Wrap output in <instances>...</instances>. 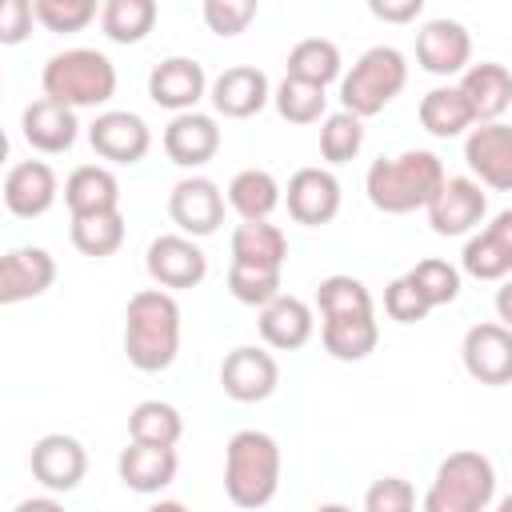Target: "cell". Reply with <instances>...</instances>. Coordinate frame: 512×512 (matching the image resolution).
<instances>
[{
    "instance_id": "obj_1",
    "label": "cell",
    "mask_w": 512,
    "mask_h": 512,
    "mask_svg": "<svg viewBox=\"0 0 512 512\" xmlns=\"http://www.w3.org/2000/svg\"><path fill=\"white\" fill-rule=\"evenodd\" d=\"M444 164L436 152L428 148H408L400 156H380L372 160L368 176H364V192L372 200V208L388 212V216H404L416 208H428L436 200V192L444 188Z\"/></svg>"
},
{
    "instance_id": "obj_2",
    "label": "cell",
    "mask_w": 512,
    "mask_h": 512,
    "mask_svg": "<svg viewBox=\"0 0 512 512\" xmlns=\"http://www.w3.org/2000/svg\"><path fill=\"white\" fill-rule=\"evenodd\" d=\"M124 352L140 372H164L180 352V304L164 288H140L124 308Z\"/></svg>"
},
{
    "instance_id": "obj_3",
    "label": "cell",
    "mask_w": 512,
    "mask_h": 512,
    "mask_svg": "<svg viewBox=\"0 0 512 512\" xmlns=\"http://www.w3.org/2000/svg\"><path fill=\"white\" fill-rule=\"evenodd\" d=\"M224 492L236 508H264L280 492V444L260 428H240L224 448Z\"/></svg>"
},
{
    "instance_id": "obj_4",
    "label": "cell",
    "mask_w": 512,
    "mask_h": 512,
    "mask_svg": "<svg viewBox=\"0 0 512 512\" xmlns=\"http://www.w3.org/2000/svg\"><path fill=\"white\" fill-rule=\"evenodd\" d=\"M40 88L56 104L96 108L116 96V64L96 48H64L44 64Z\"/></svg>"
},
{
    "instance_id": "obj_5",
    "label": "cell",
    "mask_w": 512,
    "mask_h": 512,
    "mask_svg": "<svg viewBox=\"0 0 512 512\" xmlns=\"http://www.w3.org/2000/svg\"><path fill=\"white\" fill-rule=\"evenodd\" d=\"M496 496V468L484 452L460 448L440 460L420 512H484Z\"/></svg>"
},
{
    "instance_id": "obj_6",
    "label": "cell",
    "mask_w": 512,
    "mask_h": 512,
    "mask_svg": "<svg viewBox=\"0 0 512 512\" xmlns=\"http://www.w3.org/2000/svg\"><path fill=\"white\" fill-rule=\"evenodd\" d=\"M404 84H408L404 52L392 44H376L352 64L348 76H340V104H344V112L364 120V116L384 112L404 92Z\"/></svg>"
},
{
    "instance_id": "obj_7",
    "label": "cell",
    "mask_w": 512,
    "mask_h": 512,
    "mask_svg": "<svg viewBox=\"0 0 512 512\" xmlns=\"http://www.w3.org/2000/svg\"><path fill=\"white\" fill-rule=\"evenodd\" d=\"M280 384V364L272 352L256 348V344H240L224 356L220 364V388L236 400V404H256L268 400Z\"/></svg>"
},
{
    "instance_id": "obj_8",
    "label": "cell",
    "mask_w": 512,
    "mask_h": 512,
    "mask_svg": "<svg viewBox=\"0 0 512 512\" xmlns=\"http://www.w3.org/2000/svg\"><path fill=\"white\" fill-rule=\"evenodd\" d=\"M144 268H148V276H152L160 288H196V284L208 276V256L196 248L192 236L168 232V236H156V240L148 244Z\"/></svg>"
},
{
    "instance_id": "obj_9",
    "label": "cell",
    "mask_w": 512,
    "mask_h": 512,
    "mask_svg": "<svg viewBox=\"0 0 512 512\" xmlns=\"http://www.w3.org/2000/svg\"><path fill=\"white\" fill-rule=\"evenodd\" d=\"M464 372L488 388L512 384V328L504 324H472L460 344Z\"/></svg>"
},
{
    "instance_id": "obj_10",
    "label": "cell",
    "mask_w": 512,
    "mask_h": 512,
    "mask_svg": "<svg viewBox=\"0 0 512 512\" xmlns=\"http://www.w3.org/2000/svg\"><path fill=\"white\" fill-rule=\"evenodd\" d=\"M472 60V36L460 20H428L416 32V64L432 76H464Z\"/></svg>"
},
{
    "instance_id": "obj_11",
    "label": "cell",
    "mask_w": 512,
    "mask_h": 512,
    "mask_svg": "<svg viewBox=\"0 0 512 512\" xmlns=\"http://www.w3.org/2000/svg\"><path fill=\"white\" fill-rule=\"evenodd\" d=\"M428 212V224L436 236H468L484 212H488V196L476 180L468 176H448L444 188L436 192V200L424 208Z\"/></svg>"
},
{
    "instance_id": "obj_12",
    "label": "cell",
    "mask_w": 512,
    "mask_h": 512,
    "mask_svg": "<svg viewBox=\"0 0 512 512\" xmlns=\"http://www.w3.org/2000/svg\"><path fill=\"white\" fill-rule=\"evenodd\" d=\"M168 216L184 236H212L224 220V192L208 176H184L168 192Z\"/></svg>"
},
{
    "instance_id": "obj_13",
    "label": "cell",
    "mask_w": 512,
    "mask_h": 512,
    "mask_svg": "<svg viewBox=\"0 0 512 512\" xmlns=\"http://www.w3.org/2000/svg\"><path fill=\"white\" fill-rule=\"evenodd\" d=\"M464 160L472 176L496 192H512V128L492 120L476 124L464 140Z\"/></svg>"
},
{
    "instance_id": "obj_14",
    "label": "cell",
    "mask_w": 512,
    "mask_h": 512,
    "mask_svg": "<svg viewBox=\"0 0 512 512\" xmlns=\"http://www.w3.org/2000/svg\"><path fill=\"white\" fill-rule=\"evenodd\" d=\"M88 144L112 164H140L152 148V132L136 112H100L88 128Z\"/></svg>"
},
{
    "instance_id": "obj_15",
    "label": "cell",
    "mask_w": 512,
    "mask_h": 512,
    "mask_svg": "<svg viewBox=\"0 0 512 512\" xmlns=\"http://www.w3.org/2000/svg\"><path fill=\"white\" fill-rule=\"evenodd\" d=\"M88 472V452L76 436L48 432L32 444V476L48 492H72Z\"/></svg>"
},
{
    "instance_id": "obj_16",
    "label": "cell",
    "mask_w": 512,
    "mask_h": 512,
    "mask_svg": "<svg viewBox=\"0 0 512 512\" xmlns=\"http://www.w3.org/2000/svg\"><path fill=\"white\" fill-rule=\"evenodd\" d=\"M284 200H288V216L296 224H308V228L332 224L340 212V180L328 168H300V172H292Z\"/></svg>"
},
{
    "instance_id": "obj_17",
    "label": "cell",
    "mask_w": 512,
    "mask_h": 512,
    "mask_svg": "<svg viewBox=\"0 0 512 512\" xmlns=\"http://www.w3.org/2000/svg\"><path fill=\"white\" fill-rule=\"evenodd\" d=\"M208 92V76H204V64L188 60V56H168L152 68L148 76V96L152 104L168 108V112H196V100Z\"/></svg>"
},
{
    "instance_id": "obj_18",
    "label": "cell",
    "mask_w": 512,
    "mask_h": 512,
    "mask_svg": "<svg viewBox=\"0 0 512 512\" xmlns=\"http://www.w3.org/2000/svg\"><path fill=\"white\" fill-rule=\"evenodd\" d=\"M460 264L476 280H504L512 272V208L496 212L488 228L468 236V244L460 252Z\"/></svg>"
},
{
    "instance_id": "obj_19",
    "label": "cell",
    "mask_w": 512,
    "mask_h": 512,
    "mask_svg": "<svg viewBox=\"0 0 512 512\" xmlns=\"http://www.w3.org/2000/svg\"><path fill=\"white\" fill-rule=\"evenodd\" d=\"M208 100L224 120H248L268 104V76L256 64H232L212 80Z\"/></svg>"
},
{
    "instance_id": "obj_20",
    "label": "cell",
    "mask_w": 512,
    "mask_h": 512,
    "mask_svg": "<svg viewBox=\"0 0 512 512\" xmlns=\"http://www.w3.org/2000/svg\"><path fill=\"white\" fill-rule=\"evenodd\" d=\"M56 192H60L56 172H52L44 160H20V164H12L8 176H4V204H8V212L20 216V220L44 216V212L56 204Z\"/></svg>"
},
{
    "instance_id": "obj_21",
    "label": "cell",
    "mask_w": 512,
    "mask_h": 512,
    "mask_svg": "<svg viewBox=\"0 0 512 512\" xmlns=\"http://www.w3.org/2000/svg\"><path fill=\"white\" fill-rule=\"evenodd\" d=\"M56 280V260L44 248H12L0 260V304L44 296Z\"/></svg>"
},
{
    "instance_id": "obj_22",
    "label": "cell",
    "mask_w": 512,
    "mask_h": 512,
    "mask_svg": "<svg viewBox=\"0 0 512 512\" xmlns=\"http://www.w3.org/2000/svg\"><path fill=\"white\" fill-rule=\"evenodd\" d=\"M164 152L180 168H200L220 152V128L204 112H180L164 128Z\"/></svg>"
},
{
    "instance_id": "obj_23",
    "label": "cell",
    "mask_w": 512,
    "mask_h": 512,
    "mask_svg": "<svg viewBox=\"0 0 512 512\" xmlns=\"http://www.w3.org/2000/svg\"><path fill=\"white\" fill-rule=\"evenodd\" d=\"M20 128H24V140H28L36 152H48V156L68 152V148L76 144V132H80L76 108L56 104V100H48V96H40V100H32V104L24 108Z\"/></svg>"
},
{
    "instance_id": "obj_24",
    "label": "cell",
    "mask_w": 512,
    "mask_h": 512,
    "mask_svg": "<svg viewBox=\"0 0 512 512\" xmlns=\"http://www.w3.org/2000/svg\"><path fill=\"white\" fill-rule=\"evenodd\" d=\"M284 260H288V236L276 224H268V220H244L232 232V264L236 268L280 276Z\"/></svg>"
},
{
    "instance_id": "obj_25",
    "label": "cell",
    "mask_w": 512,
    "mask_h": 512,
    "mask_svg": "<svg viewBox=\"0 0 512 512\" xmlns=\"http://www.w3.org/2000/svg\"><path fill=\"white\" fill-rule=\"evenodd\" d=\"M176 468H180V456L176 448H156V444H132L120 452L116 460V472L124 480V488L140 492V496H152L160 488H168L176 480Z\"/></svg>"
},
{
    "instance_id": "obj_26",
    "label": "cell",
    "mask_w": 512,
    "mask_h": 512,
    "mask_svg": "<svg viewBox=\"0 0 512 512\" xmlns=\"http://www.w3.org/2000/svg\"><path fill=\"white\" fill-rule=\"evenodd\" d=\"M260 336H264V344L268 348H276V352H296V348H304L308 340H312V328H316V320H312V308L300 300V296H276L272 304H264L260 308Z\"/></svg>"
},
{
    "instance_id": "obj_27",
    "label": "cell",
    "mask_w": 512,
    "mask_h": 512,
    "mask_svg": "<svg viewBox=\"0 0 512 512\" xmlns=\"http://www.w3.org/2000/svg\"><path fill=\"white\" fill-rule=\"evenodd\" d=\"M476 116V124H492L508 104H512V72L496 60H480V64H468V72L460 76L456 84Z\"/></svg>"
},
{
    "instance_id": "obj_28",
    "label": "cell",
    "mask_w": 512,
    "mask_h": 512,
    "mask_svg": "<svg viewBox=\"0 0 512 512\" xmlns=\"http://www.w3.org/2000/svg\"><path fill=\"white\" fill-rule=\"evenodd\" d=\"M320 340H324V352L344 360V364H356L364 356L376 352L380 344V324H376V312H348V316H324L320 324Z\"/></svg>"
},
{
    "instance_id": "obj_29",
    "label": "cell",
    "mask_w": 512,
    "mask_h": 512,
    "mask_svg": "<svg viewBox=\"0 0 512 512\" xmlns=\"http://www.w3.org/2000/svg\"><path fill=\"white\" fill-rule=\"evenodd\" d=\"M64 204L72 216L120 212V180L104 164H80L64 180Z\"/></svg>"
},
{
    "instance_id": "obj_30",
    "label": "cell",
    "mask_w": 512,
    "mask_h": 512,
    "mask_svg": "<svg viewBox=\"0 0 512 512\" xmlns=\"http://www.w3.org/2000/svg\"><path fill=\"white\" fill-rule=\"evenodd\" d=\"M416 116H420L424 132H432V136H440V140L464 136V132L476 124V116H472V108H468V100H464V92H460L456 84H440V88L424 92Z\"/></svg>"
},
{
    "instance_id": "obj_31",
    "label": "cell",
    "mask_w": 512,
    "mask_h": 512,
    "mask_svg": "<svg viewBox=\"0 0 512 512\" xmlns=\"http://www.w3.org/2000/svg\"><path fill=\"white\" fill-rule=\"evenodd\" d=\"M228 204L240 212V220H268L280 204V184L264 168H244L228 180Z\"/></svg>"
},
{
    "instance_id": "obj_32",
    "label": "cell",
    "mask_w": 512,
    "mask_h": 512,
    "mask_svg": "<svg viewBox=\"0 0 512 512\" xmlns=\"http://www.w3.org/2000/svg\"><path fill=\"white\" fill-rule=\"evenodd\" d=\"M184 436V420L172 404L164 400H140L128 412V440L132 444H156V448H176Z\"/></svg>"
},
{
    "instance_id": "obj_33",
    "label": "cell",
    "mask_w": 512,
    "mask_h": 512,
    "mask_svg": "<svg viewBox=\"0 0 512 512\" xmlns=\"http://www.w3.org/2000/svg\"><path fill=\"white\" fill-rule=\"evenodd\" d=\"M288 76L304 80V84H316V88H328L332 80H340V48L324 36L300 40L288 52Z\"/></svg>"
},
{
    "instance_id": "obj_34",
    "label": "cell",
    "mask_w": 512,
    "mask_h": 512,
    "mask_svg": "<svg viewBox=\"0 0 512 512\" xmlns=\"http://www.w3.org/2000/svg\"><path fill=\"white\" fill-rule=\"evenodd\" d=\"M156 24V0H108L100 8V28L116 44H140Z\"/></svg>"
},
{
    "instance_id": "obj_35",
    "label": "cell",
    "mask_w": 512,
    "mask_h": 512,
    "mask_svg": "<svg viewBox=\"0 0 512 512\" xmlns=\"http://www.w3.org/2000/svg\"><path fill=\"white\" fill-rule=\"evenodd\" d=\"M72 244L76 252L104 260L124 244V216L120 212H96V216H72Z\"/></svg>"
},
{
    "instance_id": "obj_36",
    "label": "cell",
    "mask_w": 512,
    "mask_h": 512,
    "mask_svg": "<svg viewBox=\"0 0 512 512\" xmlns=\"http://www.w3.org/2000/svg\"><path fill=\"white\" fill-rule=\"evenodd\" d=\"M404 276H408V284H412V288H416L432 308L452 304V300L460 296V268H456V264H448V260H440V256L416 260Z\"/></svg>"
},
{
    "instance_id": "obj_37",
    "label": "cell",
    "mask_w": 512,
    "mask_h": 512,
    "mask_svg": "<svg viewBox=\"0 0 512 512\" xmlns=\"http://www.w3.org/2000/svg\"><path fill=\"white\" fill-rule=\"evenodd\" d=\"M316 304H320V316H348V312H376L372 308V292L364 288V280L356 276H324L320 288H316Z\"/></svg>"
},
{
    "instance_id": "obj_38",
    "label": "cell",
    "mask_w": 512,
    "mask_h": 512,
    "mask_svg": "<svg viewBox=\"0 0 512 512\" xmlns=\"http://www.w3.org/2000/svg\"><path fill=\"white\" fill-rule=\"evenodd\" d=\"M360 144H364V124H360V116H352V112H332V116H324V124H320V156L328 160V164H348L356 152H360Z\"/></svg>"
},
{
    "instance_id": "obj_39",
    "label": "cell",
    "mask_w": 512,
    "mask_h": 512,
    "mask_svg": "<svg viewBox=\"0 0 512 512\" xmlns=\"http://www.w3.org/2000/svg\"><path fill=\"white\" fill-rule=\"evenodd\" d=\"M272 100H276V112H280L288 124H316V120L324 116V104H328L324 88L304 84V80H292V76L280 80V88H276Z\"/></svg>"
},
{
    "instance_id": "obj_40",
    "label": "cell",
    "mask_w": 512,
    "mask_h": 512,
    "mask_svg": "<svg viewBox=\"0 0 512 512\" xmlns=\"http://www.w3.org/2000/svg\"><path fill=\"white\" fill-rule=\"evenodd\" d=\"M32 8L48 32H80L96 20V0H32Z\"/></svg>"
},
{
    "instance_id": "obj_41",
    "label": "cell",
    "mask_w": 512,
    "mask_h": 512,
    "mask_svg": "<svg viewBox=\"0 0 512 512\" xmlns=\"http://www.w3.org/2000/svg\"><path fill=\"white\" fill-rule=\"evenodd\" d=\"M364 512H416V488L404 476H380L364 492Z\"/></svg>"
},
{
    "instance_id": "obj_42",
    "label": "cell",
    "mask_w": 512,
    "mask_h": 512,
    "mask_svg": "<svg viewBox=\"0 0 512 512\" xmlns=\"http://www.w3.org/2000/svg\"><path fill=\"white\" fill-rule=\"evenodd\" d=\"M228 292L240 300V304H252V308H264L280 296V276H268V272H248V268H236L228 264Z\"/></svg>"
},
{
    "instance_id": "obj_43",
    "label": "cell",
    "mask_w": 512,
    "mask_h": 512,
    "mask_svg": "<svg viewBox=\"0 0 512 512\" xmlns=\"http://www.w3.org/2000/svg\"><path fill=\"white\" fill-rule=\"evenodd\" d=\"M256 20V0H204V24L216 36H240Z\"/></svg>"
},
{
    "instance_id": "obj_44",
    "label": "cell",
    "mask_w": 512,
    "mask_h": 512,
    "mask_svg": "<svg viewBox=\"0 0 512 512\" xmlns=\"http://www.w3.org/2000/svg\"><path fill=\"white\" fill-rule=\"evenodd\" d=\"M384 312L396 320V324H416L432 312V304L408 284V276H396L388 288H384Z\"/></svg>"
},
{
    "instance_id": "obj_45",
    "label": "cell",
    "mask_w": 512,
    "mask_h": 512,
    "mask_svg": "<svg viewBox=\"0 0 512 512\" xmlns=\"http://www.w3.org/2000/svg\"><path fill=\"white\" fill-rule=\"evenodd\" d=\"M36 8L32 0H4L0 4V44H20L32 32Z\"/></svg>"
},
{
    "instance_id": "obj_46",
    "label": "cell",
    "mask_w": 512,
    "mask_h": 512,
    "mask_svg": "<svg viewBox=\"0 0 512 512\" xmlns=\"http://www.w3.org/2000/svg\"><path fill=\"white\" fill-rule=\"evenodd\" d=\"M368 12L376 20H384V24H408V20H416L424 12V0H372Z\"/></svg>"
},
{
    "instance_id": "obj_47",
    "label": "cell",
    "mask_w": 512,
    "mask_h": 512,
    "mask_svg": "<svg viewBox=\"0 0 512 512\" xmlns=\"http://www.w3.org/2000/svg\"><path fill=\"white\" fill-rule=\"evenodd\" d=\"M496 316H500L504 328H512V280H504L496 288Z\"/></svg>"
},
{
    "instance_id": "obj_48",
    "label": "cell",
    "mask_w": 512,
    "mask_h": 512,
    "mask_svg": "<svg viewBox=\"0 0 512 512\" xmlns=\"http://www.w3.org/2000/svg\"><path fill=\"white\" fill-rule=\"evenodd\" d=\"M12 512H64V504H56L52 496H32V500H20Z\"/></svg>"
},
{
    "instance_id": "obj_49",
    "label": "cell",
    "mask_w": 512,
    "mask_h": 512,
    "mask_svg": "<svg viewBox=\"0 0 512 512\" xmlns=\"http://www.w3.org/2000/svg\"><path fill=\"white\" fill-rule=\"evenodd\" d=\"M148 512H188V508H184L180 500H160V504H152Z\"/></svg>"
},
{
    "instance_id": "obj_50",
    "label": "cell",
    "mask_w": 512,
    "mask_h": 512,
    "mask_svg": "<svg viewBox=\"0 0 512 512\" xmlns=\"http://www.w3.org/2000/svg\"><path fill=\"white\" fill-rule=\"evenodd\" d=\"M312 512H352V508H344V504H320V508H312Z\"/></svg>"
},
{
    "instance_id": "obj_51",
    "label": "cell",
    "mask_w": 512,
    "mask_h": 512,
    "mask_svg": "<svg viewBox=\"0 0 512 512\" xmlns=\"http://www.w3.org/2000/svg\"><path fill=\"white\" fill-rule=\"evenodd\" d=\"M496 512H512V492H508V496H504V500L496 504Z\"/></svg>"
}]
</instances>
